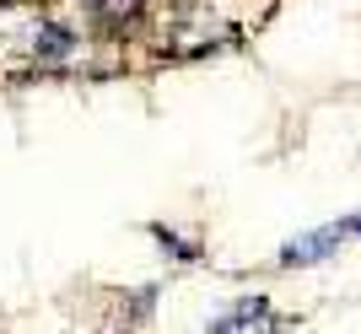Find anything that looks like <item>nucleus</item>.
Here are the masks:
<instances>
[{
  "label": "nucleus",
  "instance_id": "1",
  "mask_svg": "<svg viewBox=\"0 0 361 334\" xmlns=\"http://www.w3.org/2000/svg\"><path fill=\"white\" fill-rule=\"evenodd\" d=\"M340 237H345V227H318V232H307V237H291V243L281 248V264H318V259H329L334 248H340Z\"/></svg>",
  "mask_w": 361,
  "mask_h": 334
},
{
  "label": "nucleus",
  "instance_id": "3",
  "mask_svg": "<svg viewBox=\"0 0 361 334\" xmlns=\"http://www.w3.org/2000/svg\"><path fill=\"white\" fill-rule=\"evenodd\" d=\"M71 49H75V32L60 27V22H44V27L32 32V54H38V60H65Z\"/></svg>",
  "mask_w": 361,
  "mask_h": 334
},
{
  "label": "nucleus",
  "instance_id": "6",
  "mask_svg": "<svg viewBox=\"0 0 361 334\" xmlns=\"http://www.w3.org/2000/svg\"><path fill=\"white\" fill-rule=\"evenodd\" d=\"M345 232H356V237H361V216H356V221H345Z\"/></svg>",
  "mask_w": 361,
  "mask_h": 334
},
{
  "label": "nucleus",
  "instance_id": "5",
  "mask_svg": "<svg viewBox=\"0 0 361 334\" xmlns=\"http://www.w3.org/2000/svg\"><path fill=\"white\" fill-rule=\"evenodd\" d=\"M151 232H157V243H162L173 259H183V264H189V259H200V248L189 243V237H178V232H167V227H151Z\"/></svg>",
  "mask_w": 361,
  "mask_h": 334
},
{
  "label": "nucleus",
  "instance_id": "2",
  "mask_svg": "<svg viewBox=\"0 0 361 334\" xmlns=\"http://www.w3.org/2000/svg\"><path fill=\"white\" fill-rule=\"evenodd\" d=\"M211 329L216 334H226V329H281V318L264 307V297H243V302L232 307V313H221Z\"/></svg>",
  "mask_w": 361,
  "mask_h": 334
},
{
  "label": "nucleus",
  "instance_id": "4",
  "mask_svg": "<svg viewBox=\"0 0 361 334\" xmlns=\"http://www.w3.org/2000/svg\"><path fill=\"white\" fill-rule=\"evenodd\" d=\"M87 11L97 16V22H108V27H124V22L140 11V0H87Z\"/></svg>",
  "mask_w": 361,
  "mask_h": 334
}]
</instances>
